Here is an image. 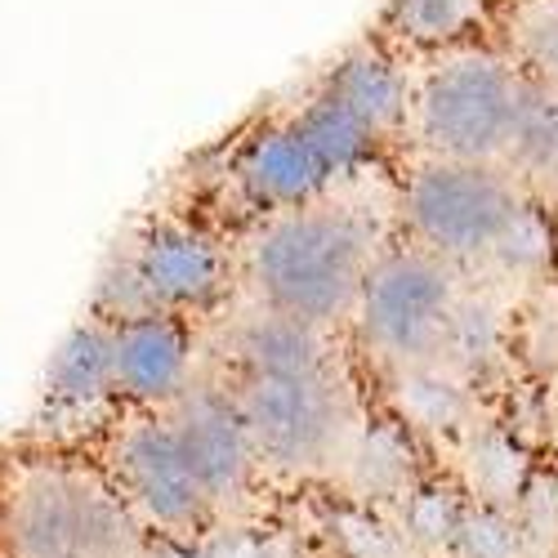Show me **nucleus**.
<instances>
[{"label": "nucleus", "mask_w": 558, "mask_h": 558, "mask_svg": "<svg viewBox=\"0 0 558 558\" xmlns=\"http://www.w3.org/2000/svg\"><path fill=\"white\" fill-rule=\"evenodd\" d=\"M380 251L385 232L366 210L317 197L259 219L242 251V272L264 313L331 331L336 322L353 317Z\"/></svg>", "instance_id": "obj_1"}, {"label": "nucleus", "mask_w": 558, "mask_h": 558, "mask_svg": "<svg viewBox=\"0 0 558 558\" xmlns=\"http://www.w3.org/2000/svg\"><path fill=\"white\" fill-rule=\"evenodd\" d=\"M545 89L500 50L460 45L407 85L402 138H415L425 161L492 166L519 179Z\"/></svg>", "instance_id": "obj_2"}, {"label": "nucleus", "mask_w": 558, "mask_h": 558, "mask_svg": "<svg viewBox=\"0 0 558 558\" xmlns=\"http://www.w3.org/2000/svg\"><path fill=\"white\" fill-rule=\"evenodd\" d=\"M407 242L447 268H532L549 251V228L527 183L492 166L421 161L402 183Z\"/></svg>", "instance_id": "obj_3"}, {"label": "nucleus", "mask_w": 558, "mask_h": 558, "mask_svg": "<svg viewBox=\"0 0 558 558\" xmlns=\"http://www.w3.org/2000/svg\"><path fill=\"white\" fill-rule=\"evenodd\" d=\"M0 558H144V541L104 470L19 456L0 474Z\"/></svg>", "instance_id": "obj_4"}, {"label": "nucleus", "mask_w": 558, "mask_h": 558, "mask_svg": "<svg viewBox=\"0 0 558 558\" xmlns=\"http://www.w3.org/2000/svg\"><path fill=\"white\" fill-rule=\"evenodd\" d=\"M232 282V255L223 238L193 215H153L112 255L89 313L125 322L138 313L193 317L223 300Z\"/></svg>", "instance_id": "obj_5"}, {"label": "nucleus", "mask_w": 558, "mask_h": 558, "mask_svg": "<svg viewBox=\"0 0 558 558\" xmlns=\"http://www.w3.org/2000/svg\"><path fill=\"white\" fill-rule=\"evenodd\" d=\"M251 451L282 474H317L353 456V398L340 366L327 371H238L228 385Z\"/></svg>", "instance_id": "obj_6"}, {"label": "nucleus", "mask_w": 558, "mask_h": 558, "mask_svg": "<svg viewBox=\"0 0 558 558\" xmlns=\"http://www.w3.org/2000/svg\"><path fill=\"white\" fill-rule=\"evenodd\" d=\"M357 336L371 353L421 366L442 353L460 327V272L421 246H385L353 304Z\"/></svg>", "instance_id": "obj_7"}, {"label": "nucleus", "mask_w": 558, "mask_h": 558, "mask_svg": "<svg viewBox=\"0 0 558 558\" xmlns=\"http://www.w3.org/2000/svg\"><path fill=\"white\" fill-rule=\"evenodd\" d=\"M344 174L353 170L331 148V138L308 121L300 104L242 130L238 144L228 148V166H223L228 197L255 223L327 197V189Z\"/></svg>", "instance_id": "obj_8"}, {"label": "nucleus", "mask_w": 558, "mask_h": 558, "mask_svg": "<svg viewBox=\"0 0 558 558\" xmlns=\"http://www.w3.org/2000/svg\"><path fill=\"white\" fill-rule=\"evenodd\" d=\"M104 474L130 519L153 532L193 536L215 514L166 411H121V421L108 429Z\"/></svg>", "instance_id": "obj_9"}, {"label": "nucleus", "mask_w": 558, "mask_h": 558, "mask_svg": "<svg viewBox=\"0 0 558 558\" xmlns=\"http://www.w3.org/2000/svg\"><path fill=\"white\" fill-rule=\"evenodd\" d=\"M112 340V393L125 411H166L193 385L197 336L189 317L174 313H138L108 322Z\"/></svg>", "instance_id": "obj_10"}, {"label": "nucleus", "mask_w": 558, "mask_h": 558, "mask_svg": "<svg viewBox=\"0 0 558 558\" xmlns=\"http://www.w3.org/2000/svg\"><path fill=\"white\" fill-rule=\"evenodd\" d=\"M166 421L174 425L179 442H183V456H189L193 474L210 500V509L238 500L259 460L251 451V438H246V425L238 407H232V393L219 389V385H189L170 407H166Z\"/></svg>", "instance_id": "obj_11"}, {"label": "nucleus", "mask_w": 558, "mask_h": 558, "mask_svg": "<svg viewBox=\"0 0 558 558\" xmlns=\"http://www.w3.org/2000/svg\"><path fill=\"white\" fill-rule=\"evenodd\" d=\"M108 340H112V327L95 313L81 317L68 331V340L59 344V353L50 362V376H45V393H40V425L45 429L95 421L104 407L117 402Z\"/></svg>", "instance_id": "obj_12"}, {"label": "nucleus", "mask_w": 558, "mask_h": 558, "mask_svg": "<svg viewBox=\"0 0 558 558\" xmlns=\"http://www.w3.org/2000/svg\"><path fill=\"white\" fill-rule=\"evenodd\" d=\"M496 14V0H385L376 36L389 50L447 54L470 45Z\"/></svg>", "instance_id": "obj_13"}, {"label": "nucleus", "mask_w": 558, "mask_h": 558, "mask_svg": "<svg viewBox=\"0 0 558 558\" xmlns=\"http://www.w3.org/2000/svg\"><path fill=\"white\" fill-rule=\"evenodd\" d=\"M500 27L496 50L536 85L558 89V0H519L492 14Z\"/></svg>", "instance_id": "obj_14"}, {"label": "nucleus", "mask_w": 558, "mask_h": 558, "mask_svg": "<svg viewBox=\"0 0 558 558\" xmlns=\"http://www.w3.org/2000/svg\"><path fill=\"white\" fill-rule=\"evenodd\" d=\"M460 549L470 558H514V527L500 523L496 514H464L456 532Z\"/></svg>", "instance_id": "obj_15"}, {"label": "nucleus", "mask_w": 558, "mask_h": 558, "mask_svg": "<svg viewBox=\"0 0 558 558\" xmlns=\"http://www.w3.org/2000/svg\"><path fill=\"white\" fill-rule=\"evenodd\" d=\"M460 509L442 496V492H421L415 496V505H411V536L415 541H451L456 532H460Z\"/></svg>", "instance_id": "obj_16"}, {"label": "nucleus", "mask_w": 558, "mask_h": 558, "mask_svg": "<svg viewBox=\"0 0 558 558\" xmlns=\"http://www.w3.org/2000/svg\"><path fill=\"white\" fill-rule=\"evenodd\" d=\"M496 5H519V0H496Z\"/></svg>", "instance_id": "obj_17"}]
</instances>
